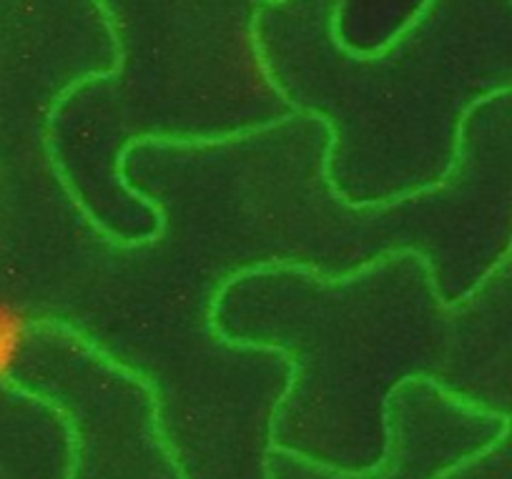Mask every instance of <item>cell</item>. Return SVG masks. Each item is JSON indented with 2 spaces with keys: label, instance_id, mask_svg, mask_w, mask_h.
Returning <instances> with one entry per match:
<instances>
[{
  "label": "cell",
  "instance_id": "1",
  "mask_svg": "<svg viewBox=\"0 0 512 479\" xmlns=\"http://www.w3.org/2000/svg\"><path fill=\"white\" fill-rule=\"evenodd\" d=\"M387 449L377 467L342 472L314 459L274 447L269 452V479H437L465 462L467 449L457 429L437 409L417 399H395L387 407ZM71 479H141L116 462H86Z\"/></svg>",
  "mask_w": 512,
  "mask_h": 479
},
{
  "label": "cell",
  "instance_id": "2",
  "mask_svg": "<svg viewBox=\"0 0 512 479\" xmlns=\"http://www.w3.org/2000/svg\"><path fill=\"white\" fill-rule=\"evenodd\" d=\"M38 322H41L38 314H31L16 301L0 299V389L3 392H8L18 362L33 342Z\"/></svg>",
  "mask_w": 512,
  "mask_h": 479
}]
</instances>
